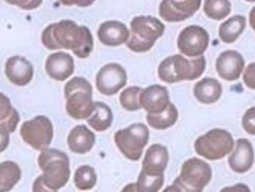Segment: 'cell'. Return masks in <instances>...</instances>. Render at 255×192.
<instances>
[{"label":"cell","mask_w":255,"mask_h":192,"mask_svg":"<svg viewBox=\"0 0 255 192\" xmlns=\"http://www.w3.org/2000/svg\"><path fill=\"white\" fill-rule=\"evenodd\" d=\"M41 42L49 50H72L80 59L88 58L93 50L90 29L68 19L47 26L41 34Z\"/></svg>","instance_id":"obj_1"},{"label":"cell","mask_w":255,"mask_h":192,"mask_svg":"<svg viewBox=\"0 0 255 192\" xmlns=\"http://www.w3.org/2000/svg\"><path fill=\"white\" fill-rule=\"evenodd\" d=\"M40 175L48 192H57L64 188L70 178L69 158L58 149L46 148L41 151L38 159Z\"/></svg>","instance_id":"obj_2"},{"label":"cell","mask_w":255,"mask_h":192,"mask_svg":"<svg viewBox=\"0 0 255 192\" xmlns=\"http://www.w3.org/2000/svg\"><path fill=\"white\" fill-rule=\"evenodd\" d=\"M206 66L204 56L188 60L181 55L164 59L158 65V77L162 82L174 84L181 81H193L202 76Z\"/></svg>","instance_id":"obj_3"},{"label":"cell","mask_w":255,"mask_h":192,"mask_svg":"<svg viewBox=\"0 0 255 192\" xmlns=\"http://www.w3.org/2000/svg\"><path fill=\"white\" fill-rule=\"evenodd\" d=\"M66 98L65 110L70 117L82 120L88 119L94 111L92 86L83 77H74L64 86Z\"/></svg>","instance_id":"obj_4"},{"label":"cell","mask_w":255,"mask_h":192,"mask_svg":"<svg viewBox=\"0 0 255 192\" xmlns=\"http://www.w3.org/2000/svg\"><path fill=\"white\" fill-rule=\"evenodd\" d=\"M165 30V25L156 17L140 15L130 21V35L127 40L128 48L136 53L149 51L157 38Z\"/></svg>","instance_id":"obj_5"},{"label":"cell","mask_w":255,"mask_h":192,"mask_svg":"<svg viewBox=\"0 0 255 192\" xmlns=\"http://www.w3.org/2000/svg\"><path fill=\"white\" fill-rule=\"evenodd\" d=\"M212 178L211 167L203 160L191 158L183 163L180 174L174 181L171 188L165 191L172 192H201Z\"/></svg>","instance_id":"obj_6"},{"label":"cell","mask_w":255,"mask_h":192,"mask_svg":"<svg viewBox=\"0 0 255 192\" xmlns=\"http://www.w3.org/2000/svg\"><path fill=\"white\" fill-rule=\"evenodd\" d=\"M196 153L209 161H217L231 153L234 141L229 131L212 129L195 141Z\"/></svg>","instance_id":"obj_7"},{"label":"cell","mask_w":255,"mask_h":192,"mask_svg":"<svg viewBox=\"0 0 255 192\" xmlns=\"http://www.w3.org/2000/svg\"><path fill=\"white\" fill-rule=\"evenodd\" d=\"M150 132L143 123H134L115 133V142L120 152L127 159L137 162L140 160L145 146L149 142Z\"/></svg>","instance_id":"obj_8"},{"label":"cell","mask_w":255,"mask_h":192,"mask_svg":"<svg viewBox=\"0 0 255 192\" xmlns=\"http://www.w3.org/2000/svg\"><path fill=\"white\" fill-rule=\"evenodd\" d=\"M20 136L35 150L42 151L48 148L54 136L51 120L44 115H38L25 121L20 127Z\"/></svg>","instance_id":"obj_9"},{"label":"cell","mask_w":255,"mask_h":192,"mask_svg":"<svg viewBox=\"0 0 255 192\" xmlns=\"http://www.w3.org/2000/svg\"><path fill=\"white\" fill-rule=\"evenodd\" d=\"M208 45L209 34L201 26H187L179 35L178 48L181 54L187 57L195 58L202 56Z\"/></svg>","instance_id":"obj_10"},{"label":"cell","mask_w":255,"mask_h":192,"mask_svg":"<svg viewBox=\"0 0 255 192\" xmlns=\"http://www.w3.org/2000/svg\"><path fill=\"white\" fill-rule=\"evenodd\" d=\"M127 79V72L121 64L111 63L97 73L96 88L104 95L112 96L126 86Z\"/></svg>","instance_id":"obj_11"},{"label":"cell","mask_w":255,"mask_h":192,"mask_svg":"<svg viewBox=\"0 0 255 192\" xmlns=\"http://www.w3.org/2000/svg\"><path fill=\"white\" fill-rule=\"evenodd\" d=\"M201 4L202 0H162L159 15L167 22L183 21L197 13Z\"/></svg>","instance_id":"obj_12"},{"label":"cell","mask_w":255,"mask_h":192,"mask_svg":"<svg viewBox=\"0 0 255 192\" xmlns=\"http://www.w3.org/2000/svg\"><path fill=\"white\" fill-rule=\"evenodd\" d=\"M139 103L148 114H160L171 103L169 91L163 86L152 85L141 90Z\"/></svg>","instance_id":"obj_13"},{"label":"cell","mask_w":255,"mask_h":192,"mask_svg":"<svg viewBox=\"0 0 255 192\" xmlns=\"http://www.w3.org/2000/svg\"><path fill=\"white\" fill-rule=\"evenodd\" d=\"M245 68V60L236 50H227L220 54L216 61L219 76L227 81L238 80Z\"/></svg>","instance_id":"obj_14"},{"label":"cell","mask_w":255,"mask_h":192,"mask_svg":"<svg viewBox=\"0 0 255 192\" xmlns=\"http://www.w3.org/2000/svg\"><path fill=\"white\" fill-rule=\"evenodd\" d=\"M75 69L74 59L65 52H56L49 55L45 62V71L55 81L63 82L71 76Z\"/></svg>","instance_id":"obj_15"},{"label":"cell","mask_w":255,"mask_h":192,"mask_svg":"<svg viewBox=\"0 0 255 192\" xmlns=\"http://www.w3.org/2000/svg\"><path fill=\"white\" fill-rule=\"evenodd\" d=\"M5 74L17 87L28 85L34 76L32 64L21 56L10 57L5 64Z\"/></svg>","instance_id":"obj_16"},{"label":"cell","mask_w":255,"mask_h":192,"mask_svg":"<svg viewBox=\"0 0 255 192\" xmlns=\"http://www.w3.org/2000/svg\"><path fill=\"white\" fill-rule=\"evenodd\" d=\"M255 164V150L252 142L247 139L236 141L235 150L229 158L230 167L236 173L248 172Z\"/></svg>","instance_id":"obj_17"},{"label":"cell","mask_w":255,"mask_h":192,"mask_svg":"<svg viewBox=\"0 0 255 192\" xmlns=\"http://www.w3.org/2000/svg\"><path fill=\"white\" fill-rule=\"evenodd\" d=\"M169 162V152L161 144L151 145L145 154L142 163V171L149 175H163Z\"/></svg>","instance_id":"obj_18"},{"label":"cell","mask_w":255,"mask_h":192,"mask_svg":"<svg viewBox=\"0 0 255 192\" xmlns=\"http://www.w3.org/2000/svg\"><path fill=\"white\" fill-rule=\"evenodd\" d=\"M97 36L103 44L115 47L127 42L129 31L124 23L117 20H109L100 25Z\"/></svg>","instance_id":"obj_19"},{"label":"cell","mask_w":255,"mask_h":192,"mask_svg":"<svg viewBox=\"0 0 255 192\" xmlns=\"http://www.w3.org/2000/svg\"><path fill=\"white\" fill-rule=\"evenodd\" d=\"M95 135L85 125H78L72 129L67 138V144L73 153H89L95 144Z\"/></svg>","instance_id":"obj_20"},{"label":"cell","mask_w":255,"mask_h":192,"mask_svg":"<svg viewBox=\"0 0 255 192\" xmlns=\"http://www.w3.org/2000/svg\"><path fill=\"white\" fill-rule=\"evenodd\" d=\"M223 94L222 84L214 78H204L194 87V95L199 102L203 104H214Z\"/></svg>","instance_id":"obj_21"},{"label":"cell","mask_w":255,"mask_h":192,"mask_svg":"<svg viewBox=\"0 0 255 192\" xmlns=\"http://www.w3.org/2000/svg\"><path fill=\"white\" fill-rule=\"evenodd\" d=\"M247 19L244 15L236 14L222 23L219 28V37L225 43L235 42L246 28Z\"/></svg>","instance_id":"obj_22"},{"label":"cell","mask_w":255,"mask_h":192,"mask_svg":"<svg viewBox=\"0 0 255 192\" xmlns=\"http://www.w3.org/2000/svg\"><path fill=\"white\" fill-rule=\"evenodd\" d=\"M114 115L111 108L103 102H94V111L88 118L91 128L97 132H105L113 124Z\"/></svg>","instance_id":"obj_23"},{"label":"cell","mask_w":255,"mask_h":192,"mask_svg":"<svg viewBox=\"0 0 255 192\" xmlns=\"http://www.w3.org/2000/svg\"><path fill=\"white\" fill-rule=\"evenodd\" d=\"M179 118V112L172 103L160 114H148L146 120L148 124L155 130H165L175 125Z\"/></svg>","instance_id":"obj_24"},{"label":"cell","mask_w":255,"mask_h":192,"mask_svg":"<svg viewBox=\"0 0 255 192\" xmlns=\"http://www.w3.org/2000/svg\"><path fill=\"white\" fill-rule=\"evenodd\" d=\"M21 178V169L12 161L0 164V192H10Z\"/></svg>","instance_id":"obj_25"},{"label":"cell","mask_w":255,"mask_h":192,"mask_svg":"<svg viewBox=\"0 0 255 192\" xmlns=\"http://www.w3.org/2000/svg\"><path fill=\"white\" fill-rule=\"evenodd\" d=\"M19 115L12 107L10 99L0 92V123H3L10 133H13L18 125Z\"/></svg>","instance_id":"obj_26"},{"label":"cell","mask_w":255,"mask_h":192,"mask_svg":"<svg viewBox=\"0 0 255 192\" xmlns=\"http://www.w3.org/2000/svg\"><path fill=\"white\" fill-rule=\"evenodd\" d=\"M205 14L214 20H222L231 12L230 0H204Z\"/></svg>","instance_id":"obj_27"},{"label":"cell","mask_w":255,"mask_h":192,"mask_svg":"<svg viewBox=\"0 0 255 192\" xmlns=\"http://www.w3.org/2000/svg\"><path fill=\"white\" fill-rule=\"evenodd\" d=\"M74 183L80 191H90L97 183V175L93 167L82 166L78 167L74 174Z\"/></svg>","instance_id":"obj_28"},{"label":"cell","mask_w":255,"mask_h":192,"mask_svg":"<svg viewBox=\"0 0 255 192\" xmlns=\"http://www.w3.org/2000/svg\"><path fill=\"white\" fill-rule=\"evenodd\" d=\"M164 184V175L153 176L149 175L141 170L137 183L135 184L136 192H159Z\"/></svg>","instance_id":"obj_29"},{"label":"cell","mask_w":255,"mask_h":192,"mask_svg":"<svg viewBox=\"0 0 255 192\" xmlns=\"http://www.w3.org/2000/svg\"><path fill=\"white\" fill-rule=\"evenodd\" d=\"M142 89L139 87H129L123 90L120 94L119 100L121 106L128 112H135L140 110L139 94Z\"/></svg>","instance_id":"obj_30"},{"label":"cell","mask_w":255,"mask_h":192,"mask_svg":"<svg viewBox=\"0 0 255 192\" xmlns=\"http://www.w3.org/2000/svg\"><path fill=\"white\" fill-rule=\"evenodd\" d=\"M242 125L248 134L255 136V107H252L245 113L242 118Z\"/></svg>","instance_id":"obj_31"},{"label":"cell","mask_w":255,"mask_h":192,"mask_svg":"<svg viewBox=\"0 0 255 192\" xmlns=\"http://www.w3.org/2000/svg\"><path fill=\"white\" fill-rule=\"evenodd\" d=\"M5 1L11 5L17 6L20 9L30 11V10H35L39 7L43 0H5Z\"/></svg>","instance_id":"obj_32"},{"label":"cell","mask_w":255,"mask_h":192,"mask_svg":"<svg viewBox=\"0 0 255 192\" xmlns=\"http://www.w3.org/2000/svg\"><path fill=\"white\" fill-rule=\"evenodd\" d=\"M243 80L249 89L255 90V63H252L247 66L243 75Z\"/></svg>","instance_id":"obj_33"},{"label":"cell","mask_w":255,"mask_h":192,"mask_svg":"<svg viewBox=\"0 0 255 192\" xmlns=\"http://www.w3.org/2000/svg\"><path fill=\"white\" fill-rule=\"evenodd\" d=\"M10 132L8 128L3 124L0 123V153L5 151L10 142Z\"/></svg>","instance_id":"obj_34"},{"label":"cell","mask_w":255,"mask_h":192,"mask_svg":"<svg viewBox=\"0 0 255 192\" xmlns=\"http://www.w3.org/2000/svg\"><path fill=\"white\" fill-rule=\"evenodd\" d=\"M61 3H63L65 6H73L76 5L79 7H90L91 6L95 0H59Z\"/></svg>","instance_id":"obj_35"},{"label":"cell","mask_w":255,"mask_h":192,"mask_svg":"<svg viewBox=\"0 0 255 192\" xmlns=\"http://www.w3.org/2000/svg\"><path fill=\"white\" fill-rule=\"evenodd\" d=\"M250 24L255 31V7H254L250 13Z\"/></svg>","instance_id":"obj_36"},{"label":"cell","mask_w":255,"mask_h":192,"mask_svg":"<svg viewBox=\"0 0 255 192\" xmlns=\"http://www.w3.org/2000/svg\"><path fill=\"white\" fill-rule=\"evenodd\" d=\"M246 1H249V2H255V0H246Z\"/></svg>","instance_id":"obj_37"}]
</instances>
